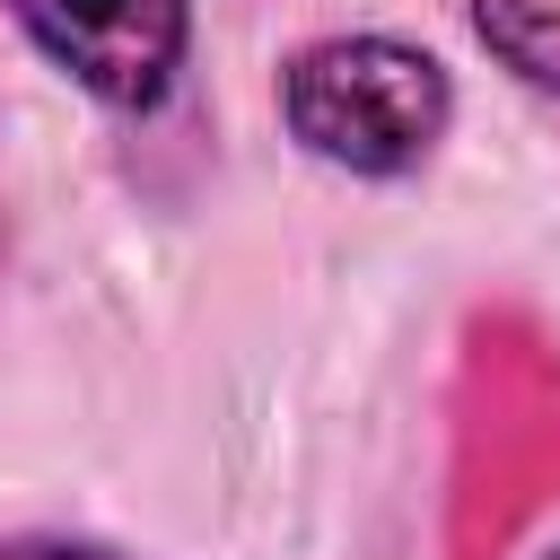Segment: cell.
<instances>
[{
	"label": "cell",
	"mask_w": 560,
	"mask_h": 560,
	"mask_svg": "<svg viewBox=\"0 0 560 560\" xmlns=\"http://www.w3.org/2000/svg\"><path fill=\"white\" fill-rule=\"evenodd\" d=\"M280 114L306 158H324L341 175H402L446 140L455 88L420 44L332 35L280 70Z\"/></svg>",
	"instance_id": "6da1fadb"
},
{
	"label": "cell",
	"mask_w": 560,
	"mask_h": 560,
	"mask_svg": "<svg viewBox=\"0 0 560 560\" xmlns=\"http://www.w3.org/2000/svg\"><path fill=\"white\" fill-rule=\"evenodd\" d=\"M9 18L44 44V61H61L88 96H105L122 114L158 105L192 44L184 0H9Z\"/></svg>",
	"instance_id": "7a4b0ae2"
},
{
	"label": "cell",
	"mask_w": 560,
	"mask_h": 560,
	"mask_svg": "<svg viewBox=\"0 0 560 560\" xmlns=\"http://www.w3.org/2000/svg\"><path fill=\"white\" fill-rule=\"evenodd\" d=\"M481 44L542 96H560V0H472Z\"/></svg>",
	"instance_id": "3957f363"
},
{
	"label": "cell",
	"mask_w": 560,
	"mask_h": 560,
	"mask_svg": "<svg viewBox=\"0 0 560 560\" xmlns=\"http://www.w3.org/2000/svg\"><path fill=\"white\" fill-rule=\"evenodd\" d=\"M0 560H122V551H105V542H70V534H18V542H0Z\"/></svg>",
	"instance_id": "277c9868"
},
{
	"label": "cell",
	"mask_w": 560,
	"mask_h": 560,
	"mask_svg": "<svg viewBox=\"0 0 560 560\" xmlns=\"http://www.w3.org/2000/svg\"><path fill=\"white\" fill-rule=\"evenodd\" d=\"M542 560H560V551H542Z\"/></svg>",
	"instance_id": "5b68a950"
}]
</instances>
